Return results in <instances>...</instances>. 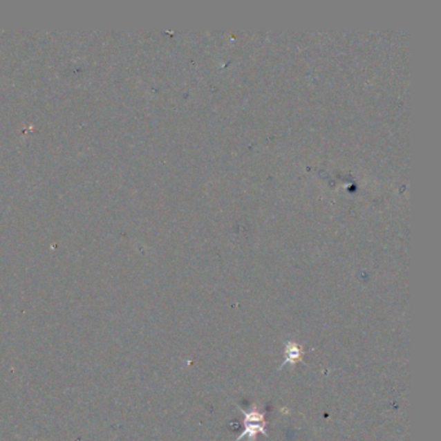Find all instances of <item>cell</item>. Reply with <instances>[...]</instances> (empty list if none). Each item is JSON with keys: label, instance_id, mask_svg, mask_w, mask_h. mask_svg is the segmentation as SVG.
I'll return each instance as SVG.
<instances>
[{"label": "cell", "instance_id": "obj_1", "mask_svg": "<svg viewBox=\"0 0 441 441\" xmlns=\"http://www.w3.org/2000/svg\"><path fill=\"white\" fill-rule=\"evenodd\" d=\"M245 423H246L245 431L242 432V435L237 441L242 440L243 438H249L250 440H252L258 432L265 433L264 414L263 413L256 411L245 413Z\"/></svg>", "mask_w": 441, "mask_h": 441}, {"label": "cell", "instance_id": "obj_2", "mask_svg": "<svg viewBox=\"0 0 441 441\" xmlns=\"http://www.w3.org/2000/svg\"><path fill=\"white\" fill-rule=\"evenodd\" d=\"M301 359V347L298 346V344H295V343H288V346H286V351H285V362H283V365L285 364H290V365H294L295 362H298V361ZM282 365V366H283Z\"/></svg>", "mask_w": 441, "mask_h": 441}]
</instances>
